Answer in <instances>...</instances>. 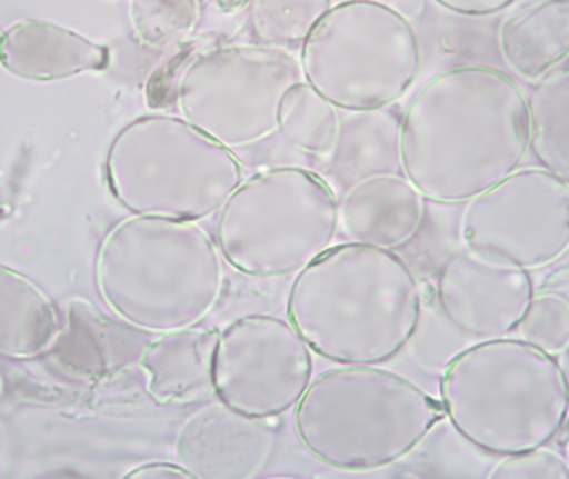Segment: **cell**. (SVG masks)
<instances>
[{"label": "cell", "instance_id": "obj_6", "mask_svg": "<svg viewBox=\"0 0 569 479\" xmlns=\"http://www.w3.org/2000/svg\"><path fill=\"white\" fill-rule=\"evenodd\" d=\"M107 173L130 212L182 222L216 216L246 180L233 150L180 116L130 122L110 147Z\"/></svg>", "mask_w": 569, "mask_h": 479}, {"label": "cell", "instance_id": "obj_9", "mask_svg": "<svg viewBox=\"0 0 569 479\" xmlns=\"http://www.w3.org/2000/svg\"><path fill=\"white\" fill-rule=\"evenodd\" d=\"M303 80L300 60L288 49L230 43L193 57L180 73V117L236 150L279 133L280 103Z\"/></svg>", "mask_w": 569, "mask_h": 479}, {"label": "cell", "instance_id": "obj_3", "mask_svg": "<svg viewBox=\"0 0 569 479\" xmlns=\"http://www.w3.org/2000/svg\"><path fill=\"white\" fill-rule=\"evenodd\" d=\"M440 397L453 430L493 457L547 447L569 415L557 357L521 338L478 341L458 353L445 368Z\"/></svg>", "mask_w": 569, "mask_h": 479}, {"label": "cell", "instance_id": "obj_23", "mask_svg": "<svg viewBox=\"0 0 569 479\" xmlns=\"http://www.w3.org/2000/svg\"><path fill=\"white\" fill-rule=\"evenodd\" d=\"M491 479H569V465L563 455L547 447L508 455L488 473Z\"/></svg>", "mask_w": 569, "mask_h": 479}, {"label": "cell", "instance_id": "obj_18", "mask_svg": "<svg viewBox=\"0 0 569 479\" xmlns=\"http://www.w3.org/2000/svg\"><path fill=\"white\" fill-rule=\"evenodd\" d=\"M531 152L548 172L569 183V60L533 83Z\"/></svg>", "mask_w": 569, "mask_h": 479}, {"label": "cell", "instance_id": "obj_14", "mask_svg": "<svg viewBox=\"0 0 569 479\" xmlns=\"http://www.w3.org/2000/svg\"><path fill=\"white\" fill-rule=\"evenodd\" d=\"M427 199L398 172L361 177L338 200V222L355 243L395 250L420 233Z\"/></svg>", "mask_w": 569, "mask_h": 479}, {"label": "cell", "instance_id": "obj_8", "mask_svg": "<svg viewBox=\"0 0 569 479\" xmlns=\"http://www.w3.org/2000/svg\"><path fill=\"white\" fill-rule=\"evenodd\" d=\"M338 199L327 180L298 167L260 170L240 183L217 219L230 267L252 278L300 273L333 247Z\"/></svg>", "mask_w": 569, "mask_h": 479}, {"label": "cell", "instance_id": "obj_7", "mask_svg": "<svg viewBox=\"0 0 569 479\" xmlns=\"http://www.w3.org/2000/svg\"><path fill=\"white\" fill-rule=\"evenodd\" d=\"M301 73L341 112L390 109L420 77L423 49L407 13L377 0L333 3L300 46Z\"/></svg>", "mask_w": 569, "mask_h": 479}, {"label": "cell", "instance_id": "obj_13", "mask_svg": "<svg viewBox=\"0 0 569 479\" xmlns=\"http://www.w3.org/2000/svg\"><path fill=\"white\" fill-rule=\"evenodd\" d=\"M276 430L223 403L196 411L177 433L176 458L196 479H252L272 460Z\"/></svg>", "mask_w": 569, "mask_h": 479}, {"label": "cell", "instance_id": "obj_24", "mask_svg": "<svg viewBox=\"0 0 569 479\" xmlns=\"http://www.w3.org/2000/svg\"><path fill=\"white\" fill-rule=\"evenodd\" d=\"M441 9L463 17H490L510 9L517 0H433Z\"/></svg>", "mask_w": 569, "mask_h": 479}, {"label": "cell", "instance_id": "obj_22", "mask_svg": "<svg viewBox=\"0 0 569 479\" xmlns=\"http://www.w3.org/2000/svg\"><path fill=\"white\" fill-rule=\"evenodd\" d=\"M517 330L521 340L558 357L569 345L568 298L557 291L535 293Z\"/></svg>", "mask_w": 569, "mask_h": 479}, {"label": "cell", "instance_id": "obj_27", "mask_svg": "<svg viewBox=\"0 0 569 479\" xmlns=\"http://www.w3.org/2000/svg\"><path fill=\"white\" fill-rule=\"evenodd\" d=\"M557 361L560 365L561 375H563L565 385H567L569 393V345L558 355Z\"/></svg>", "mask_w": 569, "mask_h": 479}, {"label": "cell", "instance_id": "obj_26", "mask_svg": "<svg viewBox=\"0 0 569 479\" xmlns=\"http://www.w3.org/2000/svg\"><path fill=\"white\" fill-rule=\"evenodd\" d=\"M200 2L209 3L219 12L237 13L246 10L249 7L250 0H200Z\"/></svg>", "mask_w": 569, "mask_h": 479}, {"label": "cell", "instance_id": "obj_2", "mask_svg": "<svg viewBox=\"0 0 569 479\" xmlns=\"http://www.w3.org/2000/svg\"><path fill=\"white\" fill-rule=\"evenodd\" d=\"M287 313L318 357L341 367H380L417 333L420 281L393 250L335 245L297 273Z\"/></svg>", "mask_w": 569, "mask_h": 479}, {"label": "cell", "instance_id": "obj_1", "mask_svg": "<svg viewBox=\"0 0 569 479\" xmlns=\"http://www.w3.org/2000/svg\"><path fill=\"white\" fill-rule=\"evenodd\" d=\"M530 106L497 67L465 63L428 80L398 129L400 172L427 200L467 203L523 169Z\"/></svg>", "mask_w": 569, "mask_h": 479}, {"label": "cell", "instance_id": "obj_20", "mask_svg": "<svg viewBox=\"0 0 569 479\" xmlns=\"http://www.w3.org/2000/svg\"><path fill=\"white\" fill-rule=\"evenodd\" d=\"M331 6V0H250L247 23L257 43L288 49L301 46Z\"/></svg>", "mask_w": 569, "mask_h": 479}, {"label": "cell", "instance_id": "obj_19", "mask_svg": "<svg viewBox=\"0 0 569 479\" xmlns=\"http://www.w3.org/2000/svg\"><path fill=\"white\" fill-rule=\"evenodd\" d=\"M341 110L310 83H295L280 103L279 133L293 149L318 160H331L341 136Z\"/></svg>", "mask_w": 569, "mask_h": 479}, {"label": "cell", "instance_id": "obj_15", "mask_svg": "<svg viewBox=\"0 0 569 479\" xmlns=\"http://www.w3.org/2000/svg\"><path fill=\"white\" fill-rule=\"evenodd\" d=\"M0 62L13 76L57 80L109 67V49L42 20H22L0 39Z\"/></svg>", "mask_w": 569, "mask_h": 479}, {"label": "cell", "instance_id": "obj_17", "mask_svg": "<svg viewBox=\"0 0 569 479\" xmlns=\"http://www.w3.org/2000/svg\"><path fill=\"white\" fill-rule=\"evenodd\" d=\"M219 331L187 328L162 335L143 357L149 393L162 405H186L213 393Z\"/></svg>", "mask_w": 569, "mask_h": 479}, {"label": "cell", "instance_id": "obj_25", "mask_svg": "<svg viewBox=\"0 0 569 479\" xmlns=\"http://www.w3.org/2000/svg\"><path fill=\"white\" fill-rule=\"evenodd\" d=\"M132 478H192L186 468L179 463H149L142 465L129 475Z\"/></svg>", "mask_w": 569, "mask_h": 479}, {"label": "cell", "instance_id": "obj_28", "mask_svg": "<svg viewBox=\"0 0 569 479\" xmlns=\"http://www.w3.org/2000/svg\"><path fill=\"white\" fill-rule=\"evenodd\" d=\"M565 458H567L568 465H569V438L567 443V453H565Z\"/></svg>", "mask_w": 569, "mask_h": 479}, {"label": "cell", "instance_id": "obj_5", "mask_svg": "<svg viewBox=\"0 0 569 479\" xmlns=\"http://www.w3.org/2000/svg\"><path fill=\"white\" fill-rule=\"evenodd\" d=\"M445 418L440 401L380 367L323 371L295 408V433L333 470L375 471L410 457Z\"/></svg>", "mask_w": 569, "mask_h": 479}, {"label": "cell", "instance_id": "obj_12", "mask_svg": "<svg viewBox=\"0 0 569 479\" xmlns=\"http://www.w3.org/2000/svg\"><path fill=\"white\" fill-rule=\"evenodd\" d=\"M437 297L447 320L478 340L517 330L535 297L530 271L478 257L461 248L441 267Z\"/></svg>", "mask_w": 569, "mask_h": 479}, {"label": "cell", "instance_id": "obj_21", "mask_svg": "<svg viewBox=\"0 0 569 479\" xmlns=\"http://www.w3.org/2000/svg\"><path fill=\"white\" fill-rule=\"evenodd\" d=\"M130 22L137 39L152 49L186 39L200 20V0H130Z\"/></svg>", "mask_w": 569, "mask_h": 479}, {"label": "cell", "instance_id": "obj_11", "mask_svg": "<svg viewBox=\"0 0 569 479\" xmlns=\"http://www.w3.org/2000/svg\"><path fill=\"white\" fill-rule=\"evenodd\" d=\"M313 370L311 348L290 320L247 315L219 331L213 393L240 413L272 421L295 411Z\"/></svg>", "mask_w": 569, "mask_h": 479}, {"label": "cell", "instance_id": "obj_4", "mask_svg": "<svg viewBox=\"0 0 569 479\" xmlns=\"http://www.w3.org/2000/svg\"><path fill=\"white\" fill-rule=\"evenodd\" d=\"M100 287L127 323L147 333L199 327L226 288V258L199 222L136 216L100 257Z\"/></svg>", "mask_w": 569, "mask_h": 479}, {"label": "cell", "instance_id": "obj_29", "mask_svg": "<svg viewBox=\"0 0 569 479\" xmlns=\"http://www.w3.org/2000/svg\"><path fill=\"white\" fill-rule=\"evenodd\" d=\"M0 39H2V33H0Z\"/></svg>", "mask_w": 569, "mask_h": 479}, {"label": "cell", "instance_id": "obj_10", "mask_svg": "<svg viewBox=\"0 0 569 479\" xmlns=\"http://www.w3.org/2000/svg\"><path fill=\"white\" fill-rule=\"evenodd\" d=\"M461 248L525 271L569 253V183L543 167L520 169L465 203Z\"/></svg>", "mask_w": 569, "mask_h": 479}, {"label": "cell", "instance_id": "obj_16", "mask_svg": "<svg viewBox=\"0 0 569 479\" xmlns=\"http://www.w3.org/2000/svg\"><path fill=\"white\" fill-rule=\"evenodd\" d=\"M508 69L535 83L569 60V0H528L498 27Z\"/></svg>", "mask_w": 569, "mask_h": 479}]
</instances>
